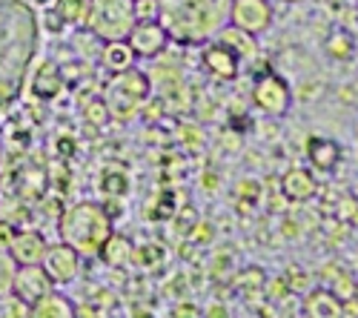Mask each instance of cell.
<instances>
[{
    "label": "cell",
    "mask_w": 358,
    "mask_h": 318,
    "mask_svg": "<svg viewBox=\"0 0 358 318\" xmlns=\"http://www.w3.org/2000/svg\"><path fill=\"white\" fill-rule=\"evenodd\" d=\"M273 17L275 12L270 0H229V23L255 38L273 26Z\"/></svg>",
    "instance_id": "7"
},
{
    "label": "cell",
    "mask_w": 358,
    "mask_h": 318,
    "mask_svg": "<svg viewBox=\"0 0 358 318\" xmlns=\"http://www.w3.org/2000/svg\"><path fill=\"white\" fill-rule=\"evenodd\" d=\"M298 304H301V312L310 318H338L341 315V298L330 287H313Z\"/></svg>",
    "instance_id": "14"
},
{
    "label": "cell",
    "mask_w": 358,
    "mask_h": 318,
    "mask_svg": "<svg viewBox=\"0 0 358 318\" xmlns=\"http://www.w3.org/2000/svg\"><path fill=\"white\" fill-rule=\"evenodd\" d=\"M158 20L169 32V41L198 46L218 35L229 23V0H158Z\"/></svg>",
    "instance_id": "2"
},
{
    "label": "cell",
    "mask_w": 358,
    "mask_h": 318,
    "mask_svg": "<svg viewBox=\"0 0 358 318\" xmlns=\"http://www.w3.org/2000/svg\"><path fill=\"white\" fill-rule=\"evenodd\" d=\"M307 158L318 172H333L338 166V161H341V147L330 138H310Z\"/></svg>",
    "instance_id": "15"
},
{
    "label": "cell",
    "mask_w": 358,
    "mask_h": 318,
    "mask_svg": "<svg viewBox=\"0 0 358 318\" xmlns=\"http://www.w3.org/2000/svg\"><path fill=\"white\" fill-rule=\"evenodd\" d=\"M12 255H15V261L17 264H41V258H43V238L38 233H20L12 238Z\"/></svg>",
    "instance_id": "17"
},
{
    "label": "cell",
    "mask_w": 358,
    "mask_h": 318,
    "mask_svg": "<svg viewBox=\"0 0 358 318\" xmlns=\"http://www.w3.org/2000/svg\"><path fill=\"white\" fill-rule=\"evenodd\" d=\"M135 0H89L86 29L98 41H127L135 26Z\"/></svg>",
    "instance_id": "4"
},
{
    "label": "cell",
    "mask_w": 358,
    "mask_h": 318,
    "mask_svg": "<svg viewBox=\"0 0 358 318\" xmlns=\"http://www.w3.org/2000/svg\"><path fill=\"white\" fill-rule=\"evenodd\" d=\"M341 315L344 318H358V293L341 298Z\"/></svg>",
    "instance_id": "28"
},
{
    "label": "cell",
    "mask_w": 358,
    "mask_h": 318,
    "mask_svg": "<svg viewBox=\"0 0 358 318\" xmlns=\"http://www.w3.org/2000/svg\"><path fill=\"white\" fill-rule=\"evenodd\" d=\"M215 41H218V43H224L227 49H232V52L238 55V61H241V64H252V61H258V55H261L258 38H255V35H250V32H244V29L232 26V23H224V26L218 29Z\"/></svg>",
    "instance_id": "12"
},
{
    "label": "cell",
    "mask_w": 358,
    "mask_h": 318,
    "mask_svg": "<svg viewBox=\"0 0 358 318\" xmlns=\"http://www.w3.org/2000/svg\"><path fill=\"white\" fill-rule=\"evenodd\" d=\"M12 284H15V293L23 304H38L46 293H52V278L38 264H20Z\"/></svg>",
    "instance_id": "11"
},
{
    "label": "cell",
    "mask_w": 358,
    "mask_h": 318,
    "mask_svg": "<svg viewBox=\"0 0 358 318\" xmlns=\"http://www.w3.org/2000/svg\"><path fill=\"white\" fill-rule=\"evenodd\" d=\"M64 86V78H61V69H57L55 64H43L38 78H35V92L41 98H55L57 89Z\"/></svg>",
    "instance_id": "20"
},
{
    "label": "cell",
    "mask_w": 358,
    "mask_h": 318,
    "mask_svg": "<svg viewBox=\"0 0 358 318\" xmlns=\"http://www.w3.org/2000/svg\"><path fill=\"white\" fill-rule=\"evenodd\" d=\"M281 192L287 201H292V204H304V201L315 198L318 192V181L310 169L304 166H289L284 175H281Z\"/></svg>",
    "instance_id": "13"
},
{
    "label": "cell",
    "mask_w": 358,
    "mask_h": 318,
    "mask_svg": "<svg viewBox=\"0 0 358 318\" xmlns=\"http://www.w3.org/2000/svg\"><path fill=\"white\" fill-rule=\"evenodd\" d=\"M17 184H20V195L23 198H41L43 187H46V175L38 166H29V169H20Z\"/></svg>",
    "instance_id": "22"
},
{
    "label": "cell",
    "mask_w": 358,
    "mask_h": 318,
    "mask_svg": "<svg viewBox=\"0 0 358 318\" xmlns=\"http://www.w3.org/2000/svg\"><path fill=\"white\" fill-rule=\"evenodd\" d=\"M327 52H330V57L347 61V57H352V52H355V41L347 32H333L330 41H327Z\"/></svg>",
    "instance_id": "24"
},
{
    "label": "cell",
    "mask_w": 358,
    "mask_h": 318,
    "mask_svg": "<svg viewBox=\"0 0 358 318\" xmlns=\"http://www.w3.org/2000/svg\"><path fill=\"white\" fill-rule=\"evenodd\" d=\"M12 224H0V247H9L12 244Z\"/></svg>",
    "instance_id": "30"
},
{
    "label": "cell",
    "mask_w": 358,
    "mask_h": 318,
    "mask_svg": "<svg viewBox=\"0 0 358 318\" xmlns=\"http://www.w3.org/2000/svg\"><path fill=\"white\" fill-rule=\"evenodd\" d=\"M109 233H112V218L106 215L103 207L89 204V201L72 207L61 218L64 244H69L72 250L86 252V255H95L101 250V244L106 241Z\"/></svg>",
    "instance_id": "3"
},
{
    "label": "cell",
    "mask_w": 358,
    "mask_h": 318,
    "mask_svg": "<svg viewBox=\"0 0 358 318\" xmlns=\"http://www.w3.org/2000/svg\"><path fill=\"white\" fill-rule=\"evenodd\" d=\"M355 23H358V12H355Z\"/></svg>",
    "instance_id": "33"
},
{
    "label": "cell",
    "mask_w": 358,
    "mask_h": 318,
    "mask_svg": "<svg viewBox=\"0 0 358 318\" xmlns=\"http://www.w3.org/2000/svg\"><path fill=\"white\" fill-rule=\"evenodd\" d=\"M41 3H46V0H41Z\"/></svg>",
    "instance_id": "34"
},
{
    "label": "cell",
    "mask_w": 358,
    "mask_h": 318,
    "mask_svg": "<svg viewBox=\"0 0 358 318\" xmlns=\"http://www.w3.org/2000/svg\"><path fill=\"white\" fill-rule=\"evenodd\" d=\"M98 252H101V258H103V264H106V267L124 270V267H129V264H132L135 247H132V241H129L127 236H115V233H109Z\"/></svg>",
    "instance_id": "16"
},
{
    "label": "cell",
    "mask_w": 358,
    "mask_h": 318,
    "mask_svg": "<svg viewBox=\"0 0 358 318\" xmlns=\"http://www.w3.org/2000/svg\"><path fill=\"white\" fill-rule=\"evenodd\" d=\"M132 61H135V52L129 49L127 41H109V43H106V49H103V64H106V69L124 72V69L132 66Z\"/></svg>",
    "instance_id": "19"
},
{
    "label": "cell",
    "mask_w": 358,
    "mask_h": 318,
    "mask_svg": "<svg viewBox=\"0 0 358 318\" xmlns=\"http://www.w3.org/2000/svg\"><path fill=\"white\" fill-rule=\"evenodd\" d=\"M86 118L92 121V124H103L109 121V109H106V101H92L86 106Z\"/></svg>",
    "instance_id": "26"
},
{
    "label": "cell",
    "mask_w": 358,
    "mask_h": 318,
    "mask_svg": "<svg viewBox=\"0 0 358 318\" xmlns=\"http://www.w3.org/2000/svg\"><path fill=\"white\" fill-rule=\"evenodd\" d=\"M86 12H89V0H61L55 15L61 17L64 23H83Z\"/></svg>",
    "instance_id": "23"
},
{
    "label": "cell",
    "mask_w": 358,
    "mask_h": 318,
    "mask_svg": "<svg viewBox=\"0 0 358 318\" xmlns=\"http://www.w3.org/2000/svg\"><path fill=\"white\" fill-rule=\"evenodd\" d=\"M80 252L72 250L69 244H57L52 250H43V273L52 278V284H69L75 281L78 270H80Z\"/></svg>",
    "instance_id": "9"
},
{
    "label": "cell",
    "mask_w": 358,
    "mask_h": 318,
    "mask_svg": "<svg viewBox=\"0 0 358 318\" xmlns=\"http://www.w3.org/2000/svg\"><path fill=\"white\" fill-rule=\"evenodd\" d=\"M172 315H175V318H201L203 310L195 307V304H189V301H181L178 307H172Z\"/></svg>",
    "instance_id": "27"
},
{
    "label": "cell",
    "mask_w": 358,
    "mask_h": 318,
    "mask_svg": "<svg viewBox=\"0 0 358 318\" xmlns=\"http://www.w3.org/2000/svg\"><path fill=\"white\" fill-rule=\"evenodd\" d=\"M35 315H41V318H69V315H75V307H72L66 298H61V296L46 293V296L38 301Z\"/></svg>",
    "instance_id": "21"
},
{
    "label": "cell",
    "mask_w": 358,
    "mask_h": 318,
    "mask_svg": "<svg viewBox=\"0 0 358 318\" xmlns=\"http://www.w3.org/2000/svg\"><path fill=\"white\" fill-rule=\"evenodd\" d=\"M138 20H158V0H135Z\"/></svg>",
    "instance_id": "25"
},
{
    "label": "cell",
    "mask_w": 358,
    "mask_h": 318,
    "mask_svg": "<svg viewBox=\"0 0 358 318\" xmlns=\"http://www.w3.org/2000/svg\"><path fill=\"white\" fill-rule=\"evenodd\" d=\"M321 278L327 281L324 287H330V290L338 296V298H347V296H352L355 290H358V281H352V275L341 267V264H327L324 270H321Z\"/></svg>",
    "instance_id": "18"
},
{
    "label": "cell",
    "mask_w": 358,
    "mask_h": 318,
    "mask_svg": "<svg viewBox=\"0 0 358 318\" xmlns=\"http://www.w3.org/2000/svg\"><path fill=\"white\" fill-rule=\"evenodd\" d=\"M201 64L218 80H235L238 72H241V61H238V55L232 49H227L224 43H218L215 38L206 41V46L201 52Z\"/></svg>",
    "instance_id": "10"
},
{
    "label": "cell",
    "mask_w": 358,
    "mask_h": 318,
    "mask_svg": "<svg viewBox=\"0 0 358 318\" xmlns=\"http://www.w3.org/2000/svg\"><path fill=\"white\" fill-rule=\"evenodd\" d=\"M103 187H106V189H109V187H115V189H112V195H121V192L127 189V178H124V175H106ZM106 189H103V192H106Z\"/></svg>",
    "instance_id": "29"
},
{
    "label": "cell",
    "mask_w": 358,
    "mask_h": 318,
    "mask_svg": "<svg viewBox=\"0 0 358 318\" xmlns=\"http://www.w3.org/2000/svg\"><path fill=\"white\" fill-rule=\"evenodd\" d=\"M149 89H152V80H149L143 72L138 69H124L117 72L115 80L109 83V92H106V109L115 118H129V115L138 112V106L149 98Z\"/></svg>",
    "instance_id": "5"
},
{
    "label": "cell",
    "mask_w": 358,
    "mask_h": 318,
    "mask_svg": "<svg viewBox=\"0 0 358 318\" xmlns=\"http://www.w3.org/2000/svg\"><path fill=\"white\" fill-rule=\"evenodd\" d=\"M227 312H229L227 307H206L203 310V315H227Z\"/></svg>",
    "instance_id": "31"
},
{
    "label": "cell",
    "mask_w": 358,
    "mask_h": 318,
    "mask_svg": "<svg viewBox=\"0 0 358 318\" xmlns=\"http://www.w3.org/2000/svg\"><path fill=\"white\" fill-rule=\"evenodd\" d=\"M255 109L266 118H284L292 109V86L287 83V78L275 75V72H264L255 78L252 92H250Z\"/></svg>",
    "instance_id": "6"
},
{
    "label": "cell",
    "mask_w": 358,
    "mask_h": 318,
    "mask_svg": "<svg viewBox=\"0 0 358 318\" xmlns=\"http://www.w3.org/2000/svg\"><path fill=\"white\" fill-rule=\"evenodd\" d=\"M127 43L135 52V57H161L172 41L161 20H135L132 32L127 35Z\"/></svg>",
    "instance_id": "8"
},
{
    "label": "cell",
    "mask_w": 358,
    "mask_h": 318,
    "mask_svg": "<svg viewBox=\"0 0 358 318\" xmlns=\"http://www.w3.org/2000/svg\"><path fill=\"white\" fill-rule=\"evenodd\" d=\"M284 3H292L295 6V3H304V0H284Z\"/></svg>",
    "instance_id": "32"
},
{
    "label": "cell",
    "mask_w": 358,
    "mask_h": 318,
    "mask_svg": "<svg viewBox=\"0 0 358 318\" xmlns=\"http://www.w3.org/2000/svg\"><path fill=\"white\" fill-rule=\"evenodd\" d=\"M35 46H38L35 15L17 0H0V103H6L17 95Z\"/></svg>",
    "instance_id": "1"
}]
</instances>
